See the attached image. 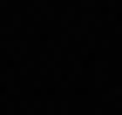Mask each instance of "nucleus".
I'll use <instances>...</instances> for the list:
<instances>
[]
</instances>
